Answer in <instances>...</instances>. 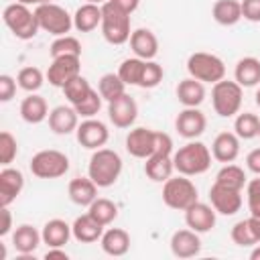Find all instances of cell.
<instances>
[{
	"instance_id": "6da1fadb",
	"label": "cell",
	"mask_w": 260,
	"mask_h": 260,
	"mask_svg": "<svg viewBox=\"0 0 260 260\" xmlns=\"http://www.w3.org/2000/svg\"><path fill=\"white\" fill-rule=\"evenodd\" d=\"M211 156L213 154L209 146H205L199 140H191L173 152V165L179 175L195 177V175H203L211 167Z\"/></svg>"
},
{
	"instance_id": "7a4b0ae2",
	"label": "cell",
	"mask_w": 260,
	"mask_h": 260,
	"mask_svg": "<svg viewBox=\"0 0 260 260\" xmlns=\"http://www.w3.org/2000/svg\"><path fill=\"white\" fill-rule=\"evenodd\" d=\"M122 173V158L112 148H98L93 150L89 165H87V177L98 187H112Z\"/></svg>"
},
{
	"instance_id": "3957f363",
	"label": "cell",
	"mask_w": 260,
	"mask_h": 260,
	"mask_svg": "<svg viewBox=\"0 0 260 260\" xmlns=\"http://www.w3.org/2000/svg\"><path fill=\"white\" fill-rule=\"evenodd\" d=\"M2 20L4 24L8 26V30L20 39V41H28L32 37H37V32L41 30L39 26V20H37V14L35 10H30L26 4L22 2H12L4 8L2 12Z\"/></svg>"
},
{
	"instance_id": "277c9868",
	"label": "cell",
	"mask_w": 260,
	"mask_h": 260,
	"mask_svg": "<svg viewBox=\"0 0 260 260\" xmlns=\"http://www.w3.org/2000/svg\"><path fill=\"white\" fill-rule=\"evenodd\" d=\"M102 35L110 45H124L130 41V14L112 4L110 0L102 4Z\"/></svg>"
},
{
	"instance_id": "5b68a950",
	"label": "cell",
	"mask_w": 260,
	"mask_h": 260,
	"mask_svg": "<svg viewBox=\"0 0 260 260\" xmlns=\"http://www.w3.org/2000/svg\"><path fill=\"white\" fill-rule=\"evenodd\" d=\"M162 201L171 209L185 211L195 201H199V193H197L195 183L189 177L177 175V177H169L162 183Z\"/></svg>"
},
{
	"instance_id": "8992f818",
	"label": "cell",
	"mask_w": 260,
	"mask_h": 260,
	"mask_svg": "<svg viewBox=\"0 0 260 260\" xmlns=\"http://www.w3.org/2000/svg\"><path fill=\"white\" fill-rule=\"evenodd\" d=\"M244 100L242 85L234 79H221L211 87V106L219 118H232L240 112Z\"/></svg>"
},
{
	"instance_id": "52a82bcc",
	"label": "cell",
	"mask_w": 260,
	"mask_h": 260,
	"mask_svg": "<svg viewBox=\"0 0 260 260\" xmlns=\"http://www.w3.org/2000/svg\"><path fill=\"white\" fill-rule=\"evenodd\" d=\"M187 71H189V77H195L203 83H217L225 77V63L213 53L197 51L189 55Z\"/></svg>"
},
{
	"instance_id": "ba28073f",
	"label": "cell",
	"mask_w": 260,
	"mask_h": 260,
	"mask_svg": "<svg viewBox=\"0 0 260 260\" xmlns=\"http://www.w3.org/2000/svg\"><path fill=\"white\" fill-rule=\"evenodd\" d=\"M28 169L39 179H59L69 171V158L65 152L55 148H45L32 154Z\"/></svg>"
},
{
	"instance_id": "9c48e42d",
	"label": "cell",
	"mask_w": 260,
	"mask_h": 260,
	"mask_svg": "<svg viewBox=\"0 0 260 260\" xmlns=\"http://www.w3.org/2000/svg\"><path fill=\"white\" fill-rule=\"evenodd\" d=\"M37 20L41 30L53 35V37H63L73 28V16L59 4L55 2H47L35 8Z\"/></svg>"
},
{
	"instance_id": "30bf717a",
	"label": "cell",
	"mask_w": 260,
	"mask_h": 260,
	"mask_svg": "<svg viewBox=\"0 0 260 260\" xmlns=\"http://www.w3.org/2000/svg\"><path fill=\"white\" fill-rule=\"evenodd\" d=\"M81 75V57L77 55H65V57H55L47 69V79L55 87H65L71 79Z\"/></svg>"
},
{
	"instance_id": "8fae6325",
	"label": "cell",
	"mask_w": 260,
	"mask_h": 260,
	"mask_svg": "<svg viewBox=\"0 0 260 260\" xmlns=\"http://www.w3.org/2000/svg\"><path fill=\"white\" fill-rule=\"evenodd\" d=\"M158 134L160 132L146 128V126L132 128L126 136V150L134 158H148L150 154H154V150L158 146Z\"/></svg>"
},
{
	"instance_id": "7c38bea8",
	"label": "cell",
	"mask_w": 260,
	"mask_h": 260,
	"mask_svg": "<svg viewBox=\"0 0 260 260\" xmlns=\"http://www.w3.org/2000/svg\"><path fill=\"white\" fill-rule=\"evenodd\" d=\"M75 138L77 142L87 148V150H98L102 146H106L108 138H110V130L108 126L102 122V120H95V118H85L77 130H75Z\"/></svg>"
},
{
	"instance_id": "4fadbf2b",
	"label": "cell",
	"mask_w": 260,
	"mask_h": 260,
	"mask_svg": "<svg viewBox=\"0 0 260 260\" xmlns=\"http://www.w3.org/2000/svg\"><path fill=\"white\" fill-rule=\"evenodd\" d=\"M209 201H211V207L221 215L238 213L244 203L240 189H232V187H225L219 183H213L209 187Z\"/></svg>"
},
{
	"instance_id": "5bb4252c",
	"label": "cell",
	"mask_w": 260,
	"mask_h": 260,
	"mask_svg": "<svg viewBox=\"0 0 260 260\" xmlns=\"http://www.w3.org/2000/svg\"><path fill=\"white\" fill-rule=\"evenodd\" d=\"M108 118L116 128H130L138 118V104L130 93L108 102Z\"/></svg>"
},
{
	"instance_id": "9a60e30c",
	"label": "cell",
	"mask_w": 260,
	"mask_h": 260,
	"mask_svg": "<svg viewBox=\"0 0 260 260\" xmlns=\"http://www.w3.org/2000/svg\"><path fill=\"white\" fill-rule=\"evenodd\" d=\"M207 128V118L199 108H185L175 118V130L187 140L199 138Z\"/></svg>"
},
{
	"instance_id": "2e32d148",
	"label": "cell",
	"mask_w": 260,
	"mask_h": 260,
	"mask_svg": "<svg viewBox=\"0 0 260 260\" xmlns=\"http://www.w3.org/2000/svg\"><path fill=\"white\" fill-rule=\"evenodd\" d=\"M215 209L207 203L195 201L191 207L185 209V223L197 234H207L215 228Z\"/></svg>"
},
{
	"instance_id": "e0dca14e",
	"label": "cell",
	"mask_w": 260,
	"mask_h": 260,
	"mask_svg": "<svg viewBox=\"0 0 260 260\" xmlns=\"http://www.w3.org/2000/svg\"><path fill=\"white\" fill-rule=\"evenodd\" d=\"M169 244H171L173 256H177V258H193L201 252V238L191 228L173 232Z\"/></svg>"
},
{
	"instance_id": "ac0fdd59",
	"label": "cell",
	"mask_w": 260,
	"mask_h": 260,
	"mask_svg": "<svg viewBox=\"0 0 260 260\" xmlns=\"http://www.w3.org/2000/svg\"><path fill=\"white\" fill-rule=\"evenodd\" d=\"M24 189V175L18 169L4 167L0 171V207H8Z\"/></svg>"
},
{
	"instance_id": "d6986e66",
	"label": "cell",
	"mask_w": 260,
	"mask_h": 260,
	"mask_svg": "<svg viewBox=\"0 0 260 260\" xmlns=\"http://www.w3.org/2000/svg\"><path fill=\"white\" fill-rule=\"evenodd\" d=\"M49 128L59 134V136H67L71 132L77 130L79 126V114L75 112L73 106H57L49 112Z\"/></svg>"
},
{
	"instance_id": "ffe728a7",
	"label": "cell",
	"mask_w": 260,
	"mask_h": 260,
	"mask_svg": "<svg viewBox=\"0 0 260 260\" xmlns=\"http://www.w3.org/2000/svg\"><path fill=\"white\" fill-rule=\"evenodd\" d=\"M230 238L236 246H242V248L260 244V217L250 215L246 219H240L238 223H234Z\"/></svg>"
},
{
	"instance_id": "44dd1931",
	"label": "cell",
	"mask_w": 260,
	"mask_h": 260,
	"mask_svg": "<svg viewBox=\"0 0 260 260\" xmlns=\"http://www.w3.org/2000/svg\"><path fill=\"white\" fill-rule=\"evenodd\" d=\"M130 49H132L134 57L150 61L158 53V39L150 28H136L130 35Z\"/></svg>"
},
{
	"instance_id": "7402d4cb",
	"label": "cell",
	"mask_w": 260,
	"mask_h": 260,
	"mask_svg": "<svg viewBox=\"0 0 260 260\" xmlns=\"http://www.w3.org/2000/svg\"><path fill=\"white\" fill-rule=\"evenodd\" d=\"M211 154L215 160L228 165L234 162L240 154V138L236 132H219L211 142Z\"/></svg>"
},
{
	"instance_id": "603a6c76",
	"label": "cell",
	"mask_w": 260,
	"mask_h": 260,
	"mask_svg": "<svg viewBox=\"0 0 260 260\" xmlns=\"http://www.w3.org/2000/svg\"><path fill=\"white\" fill-rule=\"evenodd\" d=\"M69 199L79 207H89L98 199V185L89 177H75L67 185Z\"/></svg>"
},
{
	"instance_id": "cb8c5ba5",
	"label": "cell",
	"mask_w": 260,
	"mask_h": 260,
	"mask_svg": "<svg viewBox=\"0 0 260 260\" xmlns=\"http://www.w3.org/2000/svg\"><path fill=\"white\" fill-rule=\"evenodd\" d=\"M104 228L95 217H91L89 213H83L79 217H75V221L71 223V232H73V238L81 244H93L102 238L104 234Z\"/></svg>"
},
{
	"instance_id": "d4e9b609",
	"label": "cell",
	"mask_w": 260,
	"mask_h": 260,
	"mask_svg": "<svg viewBox=\"0 0 260 260\" xmlns=\"http://www.w3.org/2000/svg\"><path fill=\"white\" fill-rule=\"evenodd\" d=\"M100 246L108 256H124L130 250V234L122 228H108L100 238Z\"/></svg>"
},
{
	"instance_id": "484cf974",
	"label": "cell",
	"mask_w": 260,
	"mask_h": 260,
	"mask_svg": "<svg viewBox=\"0 0 260 260\" xmlns=\"http://www.w3.org/2000/svg\"><path fill=\"white\" fill-rule=\"evenodd\" d=\"M177 100L185 108H199L205 100V85L195 77H185L177 85Z\"/></svg>"
},
{
	"instance_id": "4316f807",
	"label": "cell",
	"mask_w": 260,
	"mask_h": 260,
	"mask_svg": "<svg viewBox=\"0 0 260 260\" xmlns=\"http://www.w3.org/2000/svg\"><path fill=\"white\" fill-rule=\"evenodd\" d=\"M43 242V234L30 225V223H22L12 232V246L18 254H32Z\"/></svg>"
},
{
	"instance_id": "83f0119b",
	"label": "cell",
	"mask_w": 260,
	"mask_h": 260,
	"mask_svg": "<svg viewBox=\"0 0 260 260\" xmlns=\"http://www.w3.org/2000/svg\"><path fill=\"white\" fill-rule=\"evenodd\" d=\"M20 118L26 124H41L43 120L49 118V106L47 100L39 93H28L20 102Z\"/></svg>"
},
{
	"instance_id": "f1b7e54d",
	"label": "cell",
	"mask_w": 260,
	"mask_h": 260,
	"mask_svg": "<svg viewBox=\"0 0 260 260\" xmlns=\"http://www.w3.org/2000/svg\"><path fill=\"white\" fill-rule=\"evenodd\" d=\"M43 244H47L49 248H63L69 238L73 236L71 232V225L65 221V219H49L45 225H43Z\"/></svg>"
},
{
	"instance_id": "f546056e",
	"label": "cell",
	"mask_w": 260,
	"mask_h": 260,
	"mask_svg": "<svg viewBox=\"0 0 260 260\" xmlns=\"http://www.w3.org/2000/svg\"><path fill=\"white\" fill-rule=\"evenodd\" d=\"M144 173L150 181L154 183H165L169 177H173L175 165H173V154H150L144 158Z\"/></svg>"
},
{
	"instance_id": "4dcf8cb0",
	"label": "cell",
	"mask_w": 260,
	"mask_h": 260,
	"mask_svg": "<svg viewBox=\"0 0 260 260\" xmlns=\"http://www.w3.org/2000/svg\"><path fill=\"white\" fill-rule=\"evenodd\" d=\"M102 24V6L85 2L73 14V28L79 32H91Z\"/></svg>"
},
{
	"instance_id": "1f68e13d",
	"label": "cell",
	"mask_w": 260,
	"mask_h": 260,
	"mask_svg": "<svg viewBox=\"0 0 260 260\" xmlns=\"http://www.w3.org/2000/svg\"><path fill=\"white\" fill-rule=\"evenodd\" d=\"M234 79L242 87H254L260 85V59L256 57H242L236 63Z\"/></svg>"
},
{
	"instance_id": "d6a6232c",
	"label": "cell",
	"mask_w": 260,
	"mask_h": 260,
	"mask_svg": "<svg viewBox=\"0 0 260 260\" xmlns=\"http://www.w3.org/2000/svg\"><path fill=\"white\" fill-rule=\"evenodd\" d=\"M211 16L221 26H232L242 20V4L238 0H217L211 6Z\"/></svg>"
},
{
	"instance_id": "836d02e7",
	"label": "cell",
	"mask_w": 260,
	"mask_h": 260,
	"mask_svg": "<svg viewBox=\"0 0 260 260\" xmlns=\"http://www.w3.org/2000/svg\"><path fill=\"white\" fill-rule=\"evenodd\" d=\"M234 132L238 134L240 140H252L260 132V118L252 112H238L234 120Z\"/></svg>"
},
{
	"instance_id": "e575fe53",
	"label": "cell",
	"mask_w": 260,
	"mask_h": 260,
	"mask_svg": "<svg viewBox=\"0 0 260 260\" xmlns=\"http://www.w3.org/2000/svg\"><path fill=\"white\" fill-rule=\"evenodd\" d=\"M215 183L225 185V187H232V189H240V191H242V189L246 187V183H248V177H246V173H244L242 167L228 162V165H223V167L217 171V175H215Z\"/></svg>"
},
{
	"instance_id": "d590c367",
	"label": "cell",
	"mask_w": 260,
	"mask_h": 260,
	"mask_svg": "<svg viewBox=\"0 0 260 260\" xmlns=\"http://www.w3.org/2000/svg\"><path fill=\"white\" fill-rule=\"evenodd\" d=\"M87 213H89L91 217H95L102 225H110V223L118 217V205H116L112 199L98 197V199L87 207Z\"/></svg>"
},
{
	"instance_id": "8d00e7d4",
	"label": "cell",
	"mask_w": 260,
	"mask_h": 260,
	"mask_svg": "<svg viewBox=\"0 0 260 260\" xmlns=\"http://www.w3.org/2000/svg\"><path fill=\"white\" fill-rule=\"evenodd\" d=\"M98 91L106 102H112L122 93H126V83L120 79L118 73H106L98 81Z\"/></svg>"
},
{
	"instance_id": "74e56055",
	"label": "cell",
	"mask_w": 260,
	"mask_h": 260,
	"mask_svg": "<svg viewBox=\"0 0 260 260\" xmlns=\"http://www.w3.org/2000/svg\"><path fill=\"white\" fill-rule=\"evenodd\" d=\"M144 59L140 57H130V59H124L118 67V75L120 79L126 83V85H140V77H142V71H144Z\"/></svg>"
},
{
	"instance_id": "f35d334b",
	"label": "cell",
	"mask_w": 260,
	"mask_h": 260,
	"mask_svg": "<svg viewBox=\"0 0 260 260\" xmlns=\"http://www.w3.org/2000/svg\"><path fill=\"white\" fill-rule=\"evenodd\" d=\"M16 81H18V87H20V89H24V91H28V93H35V91H39V89L43 87L45 75H43V71H41L39 67L28 65V67H22V69L18 71Z\"/></svg>"
},
{
	"instance_id": "ab89813d",
	"label": "cell",
	"mask_w": 260,
	"mask_h": 260,
	"mask_svg": "<svg viewBox=\"0 0 260 260\" xmlns=\"http://www.w3.org/2000/svg\"><path fill=\"white\" fill-rule=\"evenodd\" d=\"M49 53H51V59L65 57V55H77V57H81V43L75 37H71V35H63V37H57L51 43Z\"/></svg>"
},
{
	"instance_id": "60d3db41",
	"label": "cell",
	"mask_w": 260,
	"mask_h": 260,
	"mask_svg": "<svg viewBox=\"0 0 260 260\" xmlns=\"http://www.w3.org/2000/svg\"><path fill=\"white\" fill-rule=\"evenodd\" d=\"M91 85H89V81L83 77V75H77L75 79H71L65 87H63V93H65V98H67V102L71 104V106H77L79 102H83L89 93H91Z\"/></svg>"
},
{
	"instance_id": "b9f144b4",
	"label": "cell",
	"mask_w": 260,
	"mask_h": 260,
	"mask_svg": "<svg viewBox=\"0 0 260 260\" xmlns=\"http://www.w3.org/2000/svg\"><path fill=\"white\" fill-rule=\"evenodd\" d=\"M16 154H18L16 138L8 130H2L0 132V165L10 167V162L16 158Z\"/></svg>"
},
{
	"instance_id": "7bdbcfd3",
	"label": "cell",
	"mask_w": 260,
	"mask_h": 260,
	"mask_svg": "<svg viewBox=\"0 0 260 260\" xmlns=\"http://www.w3.org/2000/svg\"><path fill=\"white\" fill-rule=\"evenodd\" d=\"M102 102H104V98L100 95V91L98 89H91V93L83 102H79L77 106H73V108L79 114V118H93L102 110Z\"/></svg>"
},
{
	"instance_id": "ee69618b",
	"label": "cell",
	"mask_w": 260,
	"mask_h": 260,
	"mask_svg": "<svg viewBox=\"0 0 260 260\" xmlns=\"http://www.w3.org/2000/svg\"><path fill=\"white\" fill-rule=\"evenodd\" d=\"M162 75H165L162 67H160L156 61L150 59V61L144 63V71H142V77H140V85H138V87L152 89V87H156V85L162 81Z\"/></svg>"
},
{
	"instance_id": "f6af8a7d",
	"label": "cell",
	"mask_w": 260,
	"mask_h": 260,
	"mask_svg": "<svg viewBox=\"0 0 260 260\" xmlns=\"http://www.w3.org/2000/svg\"><path fill=\"white\" fill-rule=\"evenodd\" d=\"M246 201L250 215L260 217V175H256V179H250L246 183Z\"/></svg>"
},
{
	"instance_id": "bcb514c9",
	"label": "cell",
	"mask_w": 260,
	"mask_h": 260,
	"mask_svg": "<svg viewBox=\"0 0 260 260\" xmlns=\"http://www.w3.org/2000/svg\"><path fill=\"white\" fill-rule=\"evenodd\" d=\"M16 83H18V81H16L12 75H6V73L0 75V102H2V104L10 102V100L14 98V93H16Z\"/></svg>"
},
{
	"instance_id": "7dc6e473",
	"label": "cell",
	"mask_w": 260,
	"mask_h": 260,
	"mask_svg": "<svg viewBox=\"0 0 260 260\" xmlns=\"http://www.w3.org/2000/svg\"><path fill=\"white\" fill-rule=\"evenodd\" d=\"M242 18L250 22H260V0H242Z\"/></svg>"
},
{
	"instance_id": "c3c4849f",
	"label": "cell",
	"mask_w": 260,
	"mask_h": 260,
	"mask_svg": "<svg viewBox=\"0 0 260 260\" xmlns=\"http://www.w3.org/2000/svg\"><path fill=\"white\" fill-rule=\"evenodd\" d=\"M246 167L248 171H252L254 175H260V148H254L248 152L246 156Z\"/></svg>"
},
{
	"instance_id": "681fc988",
	"label": "cell",
	"mask_w": 260,
	"mask_h": 260,
	"mask_svg": "<svg viewBox=\"0 0 260 260\" xmlns=\"http://www.w3.org/2000/svg\"><path fill=\"white\" fill-rule=\"evenodd\" d=\"M0 215H2V223H0V236H8L10 230H12V213L8 207H2L0 209Z\"/></svg>"
},
{
	"instance_id": "f907efd6",
	"label": "cell",
	"mask_w": 260,
	"mask_h": 260,
	"mask_svg": "<svg viewBox=\"0 0 260 260\" xmlns=\"http://www.w3.org/2000/svg\"><path fill=\"white\" fill-rule=\"evenodd\" d=\"M112 4H116L118 8H122L124 12H128V14H132L136 8H138V4H140V0H110Z\"/></svg>"
},
{
	"instance_id": "816d5d0a",
	"label": "cell",
	"mask_w": 260,
	"mask_h": 260,
	"mask_svg": "<svg viewBox=\"0 0 260 260\" xmlns=\"http://www.w3.org/2000/svg\"><path fill=\"white\" fill-rule=\"evenodd\" d=\"M45 258H47V260H53V258L67 260V258H69V254H67L63 248H49V250H47V254H45Z\"/></svg>"
},
{
	"instance_id": "f5cc1de1",
	"label": "cell",
	"mask_w": 260,
	"mask_h": 260,
	"mask_svg": "<svg viewBox=\"0 0 260 260\" xmlns=\"http://www.w3.org/2000/svg\"><path fill=\"white\" fill-rule=\"evenodd\" d=\"M16 2H22V4H26V6H41V4H47V2H53V0H16Z\"/></svg>"
},
{
	"instance_id": "db71d44e",
	"label": "cell",
	"mask_w": 260,
	"mask_h": 260,
	"mask_svg": "<svg viewBox=\"0 0 260 260\" xmlns=\"http://www.w3.org/2000/svg\"><path fill=\"white\" fill-rule=\"evenodd\" d=\"M250 258L252 260H260V244L252 246V252H250Z\"/></svg>"
},
{
	"instance_id": "11a10c76",
	"label": "cell",
	"mask_w": 260,
	"mask_h": 260,
	"mask_svg": "<svg viewBox=\"0 0 260 260\" xmlns=\"http://www.w3.org/2000/svg\"><path fill=\"white\" fill-rule=\"evenodd\" d=\"M254 102H256V106L260 108V87L256 89V95H254Z\"/></svg>"
},
{
	"instance_id": "9f6ffc18",
	"label": "cell",
	"mask_w": 260,
	"mask_h": 260,
	"mask_svg": "<svg viewBox=\"0 0 260 260\" xmlns=\"http://www.w3.org/2000/svg\"><path fill=\"white\" fill-rule=\"evenodd\" d=\"M87 2H91V4H100V6H102V4H106L108 0H87Z\"/></svg>"
},
{
	"instance_id": "6f0895ef",
	"label": "cell",
	"mask_w": 260,
	"mask_h": 260,
	"mask_svg": "<svg viewBox=\"0 0 260 260\" xmlns=\"http://www.w3.org/2000/svg\"><path fill=\"white\" fill-rule=\"evenodd\" d=\"M258 136H260V132H258Z\"/></svg>"
}]
</instances>
